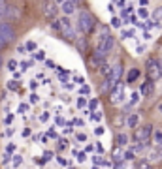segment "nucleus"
<instances>
[{
  "label": "nucleus",
  "instance_id": "nucleus-19",
  "mask_svg": "<svg viewBox=\"0 0 162 169\" xmlns=\"http://www.w3.org/2000/svg\"><path fill=\"white\" fill-rule=\"evenodd\" d=\"M113 160H115V163H119V162H125V160H123V150H121L119 147L113 150Z\"/></svg>",
  "mask_w": 162,
  "mask_h": 169
},
{
  "label": "nucleus",
  "instance_id": "nucleus-18",
  "mask_svg": "<svg viewBox=\"0 0 162 169\" xmlns=\"http://www.w3.org/2000/svg\"><path fill=\"white\" fill-rule=\"evenodd\" d=\"M153 135H155V143L156 147L162 149V130H153Z\"/></svg>",
  "mask_w": 162,
  "mask_h": 169
},
{
  "label": "nucleus",
  "instance_id": "nucleus-17",
  "mask_svg": "<svg viewBox=\"0 0 162 169\" xmlns=\"http://www.w3.org/2000/svg\"><path fill=\"white\" fill-rule=\"evenodd\" d=\"M147 145L149 143H136V145H132V147H130V150L136 154V152H143L145 149H147Z\"/></svg>",
  "mask_w": 162,
  "mask_h": 169
},
{
  "label": "nucleus",
  "instance_id": "nucleus-55",
  "mask_svg": "<svg viewBox=\"0 0 162 169\" xmlns=\"http://www.w3.org/2000/svg\"><path fill=\"white\" fill-rule=\"evenodd\" d=\"M27 109H28V107H27L25 104H23V105H19V113H23V111H27Z\"/></svg>",
  "mask_w": 162,
  "mask_h": 169
},
{
  "label": "nucleus",
  "instance_id": "nucleus-14",
  "mask_svg": "<svg viewBox=\"0 0 162 169\" xmlns=\"http://www.w3.org/2000/svg\"><path fill=\"white\" fill-rule=\"evenodd\" d=\"M2 17H6V19H11V17H17L19 15V11H17V8H11V6H6V10L0 13Z\"/></svg>",
  "mask_w": 162,
  "mask_h": 169
},
{
  "label": "nucleus",
  "instance_id": "nucleus-32",
  "mask_svg": "<svg viewBox=\"0 0 162 169\" xmlns=\"http://www.w3.org/2000/svg\"><path fill=\"white\" fill-rule=\"evenodd\" d=\"M57 162H59L60 165H64V167H70V162H68L66 158H57Z\"/></svg>",
  "mask_w": 162,
  "mask_h": 169
},
{
  "label": "nucleus",
  "instance_id": "nucleus-26",
  "mask_svg": "<svg viewBox=\"0 0 162 169\" xmlns=\"http://www.w3.org/2000/svg\"><path fill=\"white\" fill-rule=\"evenodd\" d=\"M153 19L156 21V19H162V8H156L155 11H153Z\"/></svg>",
  "mask_w": 162,
  "mask_h": 169
},
{
  "label": "nucleus",
  "instance_id": "nucleus-53",
  "mask_svg": "<svg viewBox=\"0 0 162 169\" xmlns=\"http://www.w3.org/2000/svg\"><path fill=\"white\" fill-rule=\"evenodd\" d=\"M115 169H125V163L119 162V163H115Z\"/></svg>",
  "mask_w": 162,
  "mask_h": 169
},
{
  "label": "nucleus",
  "instance_id": "nucleus-15",
  "mask_svg": "<svg viewBox=\"0 0 162 169\" xmlns=\"http://www.w3.org/2000/svg\"><path fill=\"white\" fill-rule=\"evenodd\" d=\"M138 77H140V70H138V68H132V70L128 71V75H126V83H128V85H132Z\"/></svg>",
  "mask_w": 162,
  "mask_h": 169
},
{
  "label": "nucleus",
  "instance_id": "nucleus-49",
  "mask_svg": "<svg viewBox=\"0 0 162 169\" xmlns=\"http://www.w3.org/2000/svg\"><path fill=\"white\" fill-rule=\"evenodd\" d=\"M55 122H57V124H64V118H62V116H57Z\"/></svg>",
  "mask_w": 162,
  "mask_h": 169
},
{
  "label": "nucleus",
  "instance_id": "nucleus-30",
  "mask_svg": "<svg viewBox=\"0 0 162 169\" xmlns=\"http://www.w3.org/2000/svg\"><path fill=\"white\" fill-rule=\"evenodd\" d=\"M8 88H10V90H19V83H17V81H10V83H8Z\"/></svg>",
  "mask_w": 162,
  "mask_h": 169
},
{
  "label": "nucleus",
  "instance_id": "nucleus-27",
  "mask_svg": "<svg viewBox=\"0 0 162 169\" xmlns=\"http://www.w3.org/2000/svg\"><path fill=\"white\" fill-rule=\"evenodd\" d=\"M92 116H90V120H96V122H98V120H102V113L100 111H94V113H90Z\"/></svg>",
  "mask_w": 162,
  "mask_h": 169
},
{
  "label": "nucleus",
  "instance_id": "nucleus-33",
  "mask_svg": "<svg viewBox=\"0 0 162 169\" xmlns=\"http://www.w3.org/2000/svg\"><path fill=\"white\" fill-rule=\"evenodd\" d=\"M81 94H83V98H85V96H87V94H90V87H87V85H83V87H81Z\"/></svg>",
  "mask_w": 162,
  "mask_h": 169
},
{
  "label": "nucleus",
  "instance_id": "nucleus-7",
  "mask_svg": "<svg viewBox=\"0 0 162 169\" xmlns=\"http://www.w3.org/2000/svg\"><path fill=\"white\" fill-rule=\"evenodd\" d=\"M123 90H125V85H121V83H117V85L111 88V92H109V102H111L113 105H119V104L123 102V98H125Z\"/></svg>",
  "mask_w": 162,
  "mask_h": 169
},
{
  "label": "nucleus",
  "instance_id": "nucleus-41",
  "mask_svg": "<svg viewBox=\"0 0 162 169\" xmlns=\"http://www.w3.org/2000/svg\"><path fill=\"white\" fill-rule=\"evenodd\" d=\"M85 158H87V156H85V152H81V154L77 156V162H79V163H83V162H85Z\"/></svg>",
  "mask_w": 162,
  "mask_h": 169
},
{
  "label": "nucleus",
  "instance_id": "nucleus-10",
  "mask_svg": "<svg viewBox=\"0 0 162 169\" xmlns=\"http://www.w3.org/2000/svg\"><path fill=\"white\" fill-rule=\"evenodd\" d=\"M102 64H104V55L98 53V51H94V55H90V58H89V66L92 70H100Z\"/></svg>",
  "mask_w": 162,
  "mask_h": 169
},
{
  "label": "nucleus",
  "instance_id": "nucleus-47",
  "mask_svg": "<svg viewBox=\"0 0 162 169\" xmlns=\"http://www.w3.org/2000/svg\"><path fill=\"white\" fill-rule=\"evenodd\" d=\"M6 6H8V4H6V2H2V0H0V13H2V11L6 10Z\"/></svg>",
  "mask_w": 162,
  "mask_h": 169
},
{
  "label": "nucleus",
  "instance_id": "nucleus-20",
  "mask_svg": "<svg viewBox=\"0 0 162 169\" xmlns=\"http://www.w3.org/2000/svg\"><path fill=\"white\" fill-rule=\"evenodd\" d=\"M140 104V92H132L130 94V105H136Z\"/></svg>",
  "mask_w": 162,
  "mask_h": 169
},
{
  "label": "nucleus",
  "instance_id": "nucleus-57",
  "mask_svg": "<svg viewBox=\"0 0 162 169\" xmlns=\"http://www.w3.org/2000/svg\"><path fill=\"white\" fill-rule=\"evenodd\" d=\"M158 109H160V113H162V104H160V105H158Z\"/></svg>",
  "mask_w": 162,
  "mask_h": 169
},
{
  "label": "nucleus",
  "instance_id": "nucleus-31",
  "mask_svg": "<svg viewBox=\"0 0 162 169\" xmlns=\"http://www.w3.org/2000/svg\"><path fill=\"white\" fill-rule=\"evenodd\" d=\"M15 152V143H8V147H6V154H11Z\"/></svg>",
  "mask_w": 162,
  "mask_h": 169
},
{
  "label": "nucleus",
  "instance_id": "nucleus-42",
  "mask_svg": "<svg viewBox=\"0 0 162 169\" xmlns=\"http://www.w3.org/2000/svg\"><path fill=\"white\" fill-rule=\"evenodd\" d=\"M94 149H96V150H98L100 154H104V147H102V145H100V143H96V147H94Z\"/></svg>",
  "mask_w": 162,
  "mask_h": 169
},
{
  "label": "nucleus",
  "instance_id": "nucleus-23",
  "mask_svg": "<svg viewBox=\"0 0 162 169\" xmlns=\"http://www.w3.org/2000/svg\"><path fill=\"white\" fill-rule=\"evenodd\" d=\"M138 17L147 19V17H149V10H147V8H138Z\"/></svg>",
  "mask_w": 162,
  "mask_h": 169
},
{
  "label": "nucleus",
  "instance_id": "nucleus-40",
  "mask_svg": "<svg viewBox=\"0 0 162 169\" xmlns=\"http://www.w3.org/2000/svg\"><path fill=\"white\" fill-rule=\"evenodd\" d=\"M13 133H15V130H13V128H8V130L4 132V135H8V137H11Z\"/></svg>",
  "mask_w": 162,
  "mask_h": 169
},
{
  "label": "nucleus",
  "instance_id": "nucleus-56",
  "mask_svg": "<svg viewBox=\"0 0 162 169\" xmlns=\"http://www.w3.org/2000/svg\"><path fill=\"white\" fill-rule=\"evenodd\" d=\"M160 77H162V64H160Z\"/></svg>",
  "mask_w": 162,
  "mask_h": 169
},
{
  "label": "nucleus",
  "instance_id": "nucleus-51",
  "mask_svg": "<svg viewBox=\"0 0 162 169\" xmlns=\"http://www.w3.org/2000/svg\"><path fill=\"white\" fill-rule=\"evenodd\" d=\"M59 149L62 150V149H66V141L64 139H60V145H59Z\"/></svg>",
  "mask_w": 162,
  "mask_h": 169
},
{
  "label": "nucleus",
  "instance_id": "nucleus-60",
  "mask_svg": "<svg viewBox=\"0 0 162 169\" xmlns=\"http://www.w3.org/2000/svg\"><path fill=\"white\" fill-rule=\"evenodd\" d=\"M134 169H138V167H134Z\"/></svg>",
  "mask_w": 162,
  "mask_h": 169
},
{
  "label": "nucleus",
  "instance_id": "nucleus-24",
  "mask_svg": "<svg viewBox=\"0 0 162 169\" xmlns=\"http://www.w3.org/2000/svg\"><path fill=\"white\" fill-rule=\"evenodd\" d=\"M77 107L79 109H85L87 107V98H83V96H81V98H77Z\"/></svg>",
  "mask_w": 162,
  "mask_h": 169
},
{
  "label": "nucleus",
  "instance_id": "nucleus-50",
  "mask_svg": "<svg viewBox=\"0 0 162 169\" xmlns=\"http://www.w3.org/2000/svg\"><path fill=\"white\" fill-rule=\"evenodd\" d=\"M92 150H94V147H92V145H87V147H85V152H92Z\"/></svg>",
  "mask_w": 162,
  "mask_h": 169
},
{
  "label": "nucleus",
  "instance_id": "nucleus-28",
  "mask_svg": "<svg viewBox=\"0 0 162 169\" xmlns=\"http://www.w3.org/2000/svg\"><path fill=\"white\" fill-rule=\"evenodd\" d=\"M98 107V100H90L89 102V111H94Z\"/></svg>",
  "mask_w": 162,
  "mask_h": 169
},
{
  "label": "nucleus",
  "instance_id": "nucleus-36",
  "mask_svg": "<svg viewBox=\"0 0 162 169\" xmlns=\"http://www.w3.org/2000/svg\"><path fill=\"white\" fill-rule=\"evenodd\" d=\"M15 68H17V62H15V60H10V62H8V70H10V71H13Z\"/></svg>",
  "mask_w": 162,
  "mask_h": 169
},
{
  "label": "nucleus",
  "instance_id": "nucleus-3",
  "mask_svg": "<svg viewBox=\"0 0 162 169\" xmlns=\"http://www.w3.org/2000/svg\"><path fill=\"white\" fill-rule=\"evenodd\" d=\"M113 47H115V38H113L111 34H107V36H100V38H98L96 51H98V53H102L104 57H106L107 53H111Z\"/></svg>",
  "mask_w": 162,
  "mask_h": 169
},
{
  "label": "nucleus",
  "instance_id": "nucleus-25",
  "mask_svg": "<svg viewBox=\"0 0 162 169\" xmlns=\"http://www.w3.org/2000/svg\"><path fill=\"white\" fill-rule=\"evenodd\" d=\"M11 162H13V165H15V167H19V165L23 163V156H19V154H17V156H13V158H11Z\"/></svg>",
  "mask_w": 162,
  "mask_h": 169
},
{
  "label": "nucleus",
  "instance_id": "nucleus-4",
  "mask_svg": "<svg viewBox=\"0 0 162 169\" xmlns=\"http://www.w3.org/2000/svg\"><path fill=\"white\" fill-rule=\"evenodd\" d=\"M145 71H147V79L155 83L156 79H160V62L156 58H149L145 62Z\"/></svg>",
  "mask_w": 162,
  "mask_h": 169
},
{
  "label": "nucleus",
  "instance_id": "nucleus-6",
  "mask_svg": "<svg viewBox=\"0 0 162 169\" xmlns=\"http://www.w3.org/2000/svg\"><path fill=\"white\" fill-rule=\"evenodd\" d=\"M13 40H15L13 27L10 25V23L2 21V23H0V41H2V43L6 45V43H10V41H13Z\"/></svg>",
  "mask_w": 162,
  "mask_h": 169
},
{
  "label": "nucleus",
  "instance_id": "nucleus-34",
  "mask_svg": "<svg viewBox=\"0 0 162 169\" xmlns=\"http://www.w3.org/2000/svg\"><path fill=\"white\" fill-rule=\"evenodd\" d=\"M25 49H28V51H34V49H36V43H34V41H27Z\"/></svg>",
  "mask_w": 162,
  "mask_h": 169
},
{
  "label": "nucleus",
  "instance_id": "nucleus-16",
  "mask_svg": "<svg viewBox=\"0 0 162 169\" xmlns=\"http://www.w3.org/2000/svg\"><path fill=\"white\" fill-rule=\"evenodd\" d=\"M115 143H117V147H119V149H121V147H125V145L128 143L126 133H117V137H115Z\"/></svg>",
  "mask_w": 162,
  "mask_h": 169
},
{
  "label": "nucleus",
  "instance_id": "nucleus-2",
  "mask_svg": "<svg viewBox=\"0 0 162 169\" xmlns=\"http://www.w3.org/2000/svg\"><path fill=\"white\" fill-rule=\"evenodd\" d=\"M77 25H79V30H81L83 34H89V32H92V30H94V25H96L94 15H92L90 11H87V10H83V11L79 13Z\"/></svg>",
  "mask_w": 162,
  "mask_h": 169
},
{
  "label": "nucleus",
  "instance_id": "nucleus-37",
  "mask_svg": "<svg viewBox=\"0 0 162 169\" xmlns=\"http://www.w3.org/2000/svg\"><path fill=\"white\" fill-rule=\"evenodd\" d=\"M121 124H125V116H117V118H115V126H121Z\"/></svg>",
  "mask_w": 162,
  "mask_h": 169
},
{
  "label": "nucleus",
  "instance_id": "nucleus-61",
  "mask_svg": "<svg viewBox=\"0 0 162 169\" xmlns=\"http://www.w3.org/2000/svg\"><path fill=\"white\" fill-rule=\"evenodd\" d=\"M0 62H2V60H0Z\"/></svg>",
  "mask_w": 162,
  "mask_h": 169
},
{
  "label": "nucleus",
  "instance_id": "nucleus-1",
  "mask_svg": "<svg viewBox=\"0 0 162 169\" xmlns=\"http://www.w3.org/2000/svg\"><path fill=\"white\" fill-rule=\"evenodd\" d=\"M53 28H55V30H59V32H62V34H64V38L74 40V41H76V30H74L72 21L68 19V17H62V19L55 21V23H53Z\"/></svg>",
  "mask_w": 162,
  "mask_h": 169
},
{
  "label": "nucleus",
  "instance_id": "nucleus-35",
  "mask_svg": "<svg viewBox=\"0 0 162 169\" xmlns=\"http://www.w3.org/2000/svg\"><path fill=\"white\" fill-rule=\"evenodd\" d=\"M123 160H134V152H132V150L125 152V154H123Z\"/></svg>",
  "mask_w": 162,
  "mask_h": 169
},
{
  "label": "nucleus",
  "instance_id": "nucleus-21",
  "mask_svg": "<svg viewBox=\"0 0 162 169\" xmlns=\"http://www.w3.org/2000/svg\"><path fill=\"white\" fill-rule=\"evenodd\" d=\"M109 70H111V66L104 62V64L100 66V70H98V71H100V74H102V75H106V77H107V75H109Z\"/></svg>",
  "mask_w": 162,
  "mask_h": 169
},
{
  "label": "nucleus",
  "instance_id": "nucleus-39",
  "mask_svg": "<svg viewBox=\"0 0 162 169\" xmlns=\"http://www.w3.org/2000/svg\"><path fill=\"white\" fill-rule=\"evenodd\" d=\"M10 160H11V158H10V154H6V152H4V154H2V163L6 165V163H8Z\"/></svg>",
  "mask_w": 162,
  "mask_h": 169
},
{
  "label": "nucleus",
  "instance_id": "nucleus-52",
  "mask_svg": "<svg viewBox=\"0 0 162 169\" xmlns=\"http://www.w3.org/2000/svg\"><path fill=\"white\" fill-rule=\"evenodd\" d=\"M115 6H117V8H126V4L121 2V0H119V2H115Z\"/></svg>",
  "mask_w": 162,
  "mask_h": 169
},
{
  "label": "nucleus",
  "instance_id": "nucleus-38",
  "mask_svg": "<svg viewBox=\"0 0 162 169\" xmlns=\"http://www.w3.org/2000/svg\"><path fill=\"white\" fill-rule=\"evenodd\" d=\"M104 132H106V128H104V126H98V128H94V133H96V135H102Z\"/></svg>",
  "mask_w": 162,
  "mask_h": 169
},
{
  "label": "nucleus",
  "instance_id": "nucleus-48",
  "mask_svg": "<svg viewBox=\"0 0 162 169\" xmlns=\"http://www.w3.org/2000/svg\"><path fill=\"white\" fill-rule=\"evenodd\" d=\"M77 139H79V141H87V135H85V133H77Z\"/></svg>",
  "mask_w": 162,
  "mask_h": 169
},
{
  "label": "nucleus",
  "instance_id": "nucleus-58",
  "mask_svg": "<svg viewBox=\"0 0 162 169\" xmlns=\"http://www.w3.org/2000/svg\"><path fill=\"white\" fill-rule=\"evenodd\" d=\"M2 47H4V43H2V41H0V49H2Z\"/></svg>",
  "mask_w": 162,
  "mask_h": 169
},
{
  "label": "nucleus",
  "instance_id": "nucleus-29",
  "mask_svg": "<svg viewBox=\"0 0 162 169\" xmlns=\"http://www.w3.org/2000/svg\"><path fill=\"white\" fill-rule=\"evenodd\" d=\"M34 58H36V60H45V53H43V51H36V53H34Z\"/></svg>",
  "mask_w": 162,
  "mask_h": 169
},
{
  "label": "nucleus",
  "instance_id": "nucleus-13",
  "mask_svg": "<svg viewBox=\"0 0 162 169\" xmlns=\"http://www.w3.org/2000/svg\"><path fill=\"white\" fill-rule=\"evenodd\" d=\"M153 90H155V83L147 79V81L142 85V94H143V96H149V94H153Z\"/></svg>",
  "mask_w": 162,
  "mask_h": 169
},
{
  "label": "nucleus",
  "instance_id": "nucleus-46",
  "mask_svg": "<svg viewBox=\"0 0 162 169\" xmlns=\"http://www.w3.org/2000/svg\"><path fill=\"white\" fill-rule=\"evenodd\" d=\"M11 120H13V116H11V115H8V116L4 118V122H6V124H11Z\"/></svg>",
  "mask_w": 162,
  "mask_h": 169
},
{
  "label": "nucleus",
  "instance_id": "nucleus-11",
  "mask_svg": "<svg viewBox=\"0 0 162 169\" xmlns=\"http://www.w3.org/2000/svg\"><path fill=\"white\" fill-rule=\"evenodd\" d=\"M59 8H60L66 15H72V13L77 10V2H74V0H64V2L59 4Z\"/></svg>",
  "mask_w": 162,
  "mask_h": 169
},
{
  "label": "nucleus",
  "instance_id": "nucleus-43",
  "mask_svg": "<svg viewBox=\"0 0 162 169\" xmlns=\"http://www.w3.org/2000/svg\"><path fill=\"white\" fill-rule=\"evenodd\" d=\"M138 169H151V165H149V163H147V162H143V163H142V165H140V167H138Z\"/></svg>",
  "mask_w": 162,
  "mask_h": 169
},
{
  "label": "nucleus",
  "instance_id": "nucleus-12",
  "mask_svg": "<svg viewBox=\"0 0 162 169\" xmlns=\"http://www.w3.org/2000/svg\"><path fill=\"white\" fill-rule=\"evenodd\" d=\"M138 122H140V115H138V113H130L128 118H126V126L130 130H136L138 128Z\"/></svg>",
  "mask_w": 162,
  "mask_h": 169
},
{
  "label": "nucleus",
  "instance_id": "nucleus-45",
  "mask_svg": "<svg viewBox=\"0 0 162 169\" xmlns=\"http://www.w3.org/2000/svg\"><path fill=\"white\" fill-rule=\"evenodd\" d=\"M72 124H76V126H83V120H81V118H76Z\"/></svg>",
  "mask_w": 162,
  "mask_h": 169
},
{
  "label": "nucleus",
  "instance_id": "nucleus-59",
  "mask_svg": "<svg viewBox=\"0 0 162 169\" xmlns=\"http://www.w3.org/2000/svg\"><path fill=\"white\" fill-rule=\"evenodd\" d=\"M68 169H72V167H68Z\"/></svg>",
  "mask_w": 162,
  "mask_h": 169
},
{
  "label": "nucleus",
  "instance_id": "nucleus-22",
  "mask_svg": "<svg viewBox=\"0 0 162 169\" xmlns=\"http://www.w3.org/2000/svg\"><path fill=\"white\" fill-rule=\"evenodd\" d=\"M121 25H123V19L121 17H113L111 19V27L113 28H121Z\"/></svg>",
  "mask_w": 162,
  "mask_h": 169
},
{
  "label": "nucleus",
  "instance_id": "nucleus-44",
  "mask_svg": "<svg viewBox=\"0 0 162 169\" xmlns=\"http://www.w3.org/2000/svg\"><path fill=\"white\" fill-rule=\"evenodd\" d=\"M49 118V113H43L42 116H40V120H42V122H45V120H47Z\"/></svg>",
  "mask_w": 162,
  "mask_h": 169
},
{
  "label": "nucleus",
  "instance_id": "nucleus-5",
  "mask_svg": "<svg viewBox=\"0 0 162 169\" xmlns=\"http://www.w3.org/2000/svg\"><path fill=\"white\" fill-rule=\"evenodd\" d=\"M153 126L151 124H145V126H140V128H136L134 132V141L136 143H149L151 135H153Z\"/></svg>",
  "mask_w": 162,
  "mask_h": 169
},
{
  "label": "nucleus",
  "instance_id": "nucleus-54",
  "mask_svg": "<svg viewBox=\"0 0 162 169\" xmlns=\"http://www.w3.org/2000/svg\"><path fill=\"white\" fill-rule=\"evenodd\" d=\"M30 102H32V104H36V102H38V96H36V94H32V96H30Z\"/></svg>",
  "mask_w": 162,
  "mask_h": 169
},
{
  "label": "nucleus",
  "instance_id": "nucleus-8",
  "mask_svg": "<svg viewBox=\"0 0 162 169\" xmlns=\"http://www.w3.org/2000/svg\"><path fill=\"white\" fill-rule=\"evenodd\" d=\"M121 77H123V64H121V62H117V64H113V66H111L109 75H107L106 79H107V81H111L113 85H117Z\"/></svg>",
  "mask_w": 162,
  "mask_h": 169
},
{
  "label": "nucleus",
  "instance_id": "nucleus-9",
  "mask_svg": "<svg viewBox=\"0 0 162 169\" xmlns=\"http://www.w3.org/2000/svg\"><path fill=\"white\" fill-rule=\"evenodd\" d=\"M59 13V2H47L43 4V15L47 19H55Z\"/></svg>",
  "mask_w": 162,
  "mask_h": 169
}]
</instances>
